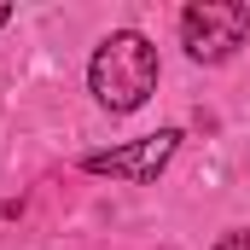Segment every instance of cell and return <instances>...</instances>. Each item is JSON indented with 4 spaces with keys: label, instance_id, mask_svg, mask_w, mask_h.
<instances>
[{
    "label": "cell",
    "instance_id": "obj_1",
    "mask_svg": "<svg viewBox=\"0 0 250 250\" xmlns=\"http://www.w3.org/2000/svg\"><path fill=\"white\" fill-rule=\"evenodd\" d=\"M87 82H93V99L105 111H140L157 87V47L140 29H117V35L99 41V53L87 64Z\"/></svg>",
    "mask_w": 250,
    "mask_h": 250
},
{
    "label": "cell",
    "instance_id": "obj_2",
    "mask_svg": "<svg viewBox=\"0 0 250 250\" xmlns=\"http://www.w3.org/2000/svg\"><path fill=\"white\" fill-rule=\"evenodd\" d=\"M250 35V12L239 0H192L181 12V47H187L198 64H221L245 47Z\"/></svg>",
    "mask_w": 250,
    "mask_h": 250
},
{
    "label": "cell",
    "instance_id": "obj_3",
    "mask_svg": "<svg viewBox=\"0 0 250 250\" xmlns=\"http://www.w3.org/2000/svg\"><path fill=\"white\" fill-rule=\"evenodd\" d=\"M175 146H181V128H157V134H146V140H134V146H117V151H87L82 169H87V175H117V181L146 187V181H157V169L175 157Z\"/></svg>",
    "mask_w": 250,
    "mask_h": 250
},
{
    "label": "cell",
    "instance_id": "obj_4",
    "mask_svg": "<svg viewBox=\"0 0 250 250\" xmlns=\"http://www.w3.org/2000/svg\"><path fill=\"white\" fill-rule=\"evenodd\" d=\"M215 250H250V227H233V233H221Z\"/></svg>",
    "mask_w": 250,
    "mask_h": 250
},
{
    "label": "cell",
    "instance_id": "obj_5",
    "mask_svg": "<svg viewBox=\"0 0 250 250\" xmlns=\"http://www.w3.org/2000/svg\"><path fill=\"white\" fill-rule=\"evenodd\" d=\"M6 18H12V6H0V23H6Z\"/></svg>",
    "mask_w": 250,
    "mask_h": 250
}]
</instances>
